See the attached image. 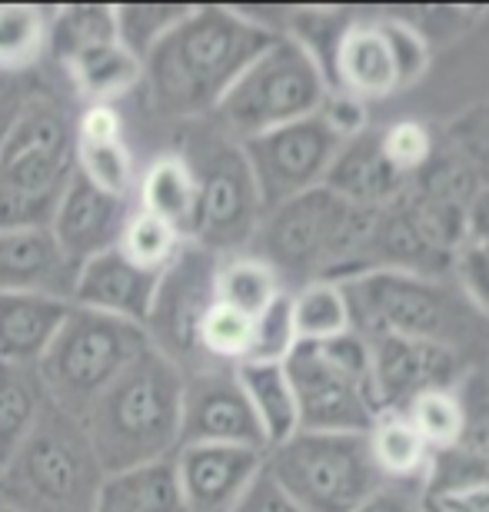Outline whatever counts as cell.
<instances>
[{"instance_id": "obj_29", "label": "cell", "mask_w": 489, "mask_h": 512, "mask_svg": "<svg viewBox=\"0 0 489 512\" xmlns=\"http://www.w3.org/2000/svg\"><path fill=\"white\" fill-rule=\"evenodd\" d=\"M370 456L386 483H423L430 466V446L403 413H380L366 433Z\"/></svg>"}, {"instance_id": "obj_33", "label": "cell", "mask_w": 489, "mask_h": 512, "mask_svg": "<svg viewBox=\"0 0 489 512\" xmlns=\"http://www.w3.org/2000/svg\"><path fill=\"white\" fill-rule=\"evenodd\" d=\"M50 7L0 4V77L14 80L47 57Z\"/></svg>"}, {"instance_id": "obj_7", "label": "cell", "mask_w": 489, "mask_h": 512, "mask_svg": "<svg viewBox=\"0 0 489 512\" xmlns=\"http://www.w3.org/2000/svg\"><path fill=\"white\" fill-rule=\"evenodd\" d=\"M326 94L330 84L317 60L297 40L277 34L233 80V87L207 120L230 140L243 143L320 114Z\"/></svg>"}, {"instance_id": "obj_13", "label": "cell", "mask_w": 489, "mask_h": 512, "mask_svg": "<svg viewBox=\"0 0 489 512\" xmlns=\"http://www.w3.org/2000/svg\"><path fill=\"white\" fill-rule=\"evenodd\" d=\"M220 256L197 247V243H183L180 256L173 266L160 276L157 300L147 320V336L160 353H167L173 363L183 366V356L193 353V333L203 313L217 303L213 296V276H217Z\"/></svg>"}, {"instance_id": "obj_42", "label": "cell", "mask_w": 489, "mask_h": 512, "mask_svg": "<svg viewBox=\"0 0 489 512\" xmlns=\"http://www.w3.org/2000/svg\"><path fill=\"white\" fill-rule=\"evenodd\" d=\"M450 147L466 160V167L473 170L476 183L489 187V110L466 117L463 124L453 130Z\"/></svg>"}, {"instance_id": "obj_17", "label": "cell", "mask_w": 489, "mask_h": 512, "mask_svg": "<svg viewBox=\"0 0 489 512\" xmlns=\"http://www.w3.org/2000/svg\"><path fill=\"white\" fill-rule=\"evenodd\" d=\"M157 286V273L140 270L114 247L77 266L74 286H70V306L147 330L150 310H154L157 300Z\"/></svg>"}, {"instance_id": "obj_11", "label": "cell", "mask_w": 489, "mask_h": 512, "mask_svg": "<svg viewBox=\"0 0 489 512\" xmlns=\"http://www.w3.org/2000/svg\"><path fill=\"white\" fill-rule=\"evenodd\" d=\"M180 157L190 163L200 190L197 230L190 243L210 250L220 260L247 253L263 207L240 143L203 120V127L197 124L187 133V150Z\"/></svg>"}, {"instance_id": "obj_22", "label": "cell", "mask_w": 489, "mask_h": 512, "mask_svg": "<svg viewBox=\"0 0 489 512\" xmlns=\"http://www.w3.org/2000/svg\"><path fill=\"white\" fill-rule=\"evenodd\" d=\"M74 273L50 230H0V293H47L70 303Z\"/></svg>"}, {"instance_id": "obj_2", "label": "cell", "mask_w": 489, "mask_h": 512, "mask_svg": "<svg viewBox=\"0 0 489 512\" xmlns=\"http://www.w3.org/2000/svg\"><path fill=\"white\" fill-rule=\"evenodd\" d=\"M373 220L376 210L317 187L263 213L247 253L267 263L287 293L313 280H350L366 270Z\"/></svg>"}, {"instance_id": "obj_43", "label": "cell", "mask_w": 489, "mask_h": 512, "mask_svg": "<svg viewBox=\"0 0 489 512\" xmlns=\"http://www.w3.org/2000/svg\"><path fill=\"white\" fill-rule=\"evenodd\" d=\"M320 117L330 124L336 133H340L343 140L356 137V133H363L366 127V104H360L356 97L350 94H340V90H330L320 107Z\"/></svg>"}, {"instance_id": "obj_26", "label": "cell", "mask_w": 489, "mask_h": 512, "mask_svg": "<svg viewBox=\"0 0 489 512\" xmlns=\"http://www.w3.org/2000/svg\"><path fill=\"white\" fill-rule=\"evenodd\" d=\"M94 512H187L173 456L107 473Z\"/></svg>"}, {"instance_id": "obj_41", "label": "cell", "mask_w": 489, "mask_h": 512, "mask_svg": "<svg viewBox=\"0 0 489 512\" xmlns=\"http://www.w3.org/2000/svg\"><path fill=\"white\" fill-rule=\"evenodd\" d=\"M453 283L476 313L489 320V247H476V243H463L450 260Z\"/></svg>"}, {"instance_id": "obj_10", "label": "cell", "mask_w": 489, "mask_h": 512, "mask_svg": "<svg viewBox=\"0 0 489 512\" xmlns=\"http://www.w3.org/2000/svg\"><path fill=\"white\" fill-rule=\"evenodd\" d=\"M263 469L303 512H353L386 483L366 433H297L267 449Z\"/></svg>"}, {"instance_id": "obj_19", "label": "cell", "mask_w": 489, "mask_h": 512, "mask_svg": "<svg viewBox=\"0 0 489 512\" xmlns=\"http://www.w3.org/2000/svg\"><path fill=\"white\" fill-rule=\"evenodd\" d=\"M74 173L107 197L134 203L137 160L114 107H84L74 124Z\"/></svg>"}, {"instance_id": "obj_12", "label": "cell", "mask_w": 489, "mask_h": 512, "mask_svg": "<svg viewBox=\"0 0 489 512\" xmlns=\"http://www.w3.org/2000/svg\"><path fill=\"white\" fill-rule=\"evenodd\" d=\"M343 137L320 114L240 143L263 213L323 187Z\"/></svg>"}, {"instance_id": "obj_20", "label": "cell", "mask_w": 489, "mask_h": 512, "mask_svg": "<svg viewBox=\"0 0 489 512\" xmlns=\"http://www.w3.org/2000/svg\"><path fill=\"white\" fill-rule=\"evenodd\" d=\"M330 90L356 97L370 107L373 100H386L400 94L396 84V67L386 47L380 17L376 14H353L340 34V44L333 50L330 64Z\"/></svg>"}, {"instance_id": "obj_32", "label": "cell", "mask_w": 489, "mask_h": 512, "mask_svg": "<svg viewBox=\"0 0 489 512\" xmlns=\"http://www.w3.org/2000/svg\"><path fill=\"white\" fill-rule=\"evenodd\" d=\"M293 326L300 343H330L353 330L350 300L340 280H313L290 293Z\"/></svg>"}, {"instance_id": "obj_18", "label": "cell", "mask_w": 489, "mask_h": 512, "mask_svg": "<svg viewBox=\"0 0 489 512\" xmlns=\"http://www.w3.org/2000/svg\"><path fill=\"white\" fill-rule=\"evenodd\" d=\"M130 213H134V203L130 200L107 197V193L94 190L87 180H80L74 173L47 230L60 247V253L67 256V263L77 270L90 256L117 247Z\"/></svg>"}, {"instance_id": "obj_36", "label": "cell", "mask_w": 489, "mask_h": 512, "mask_svg": "<svg viewBox=\"0 0 489 512\" xmlns=\"http://www.w3.org/2000/svg\"><path fill=\"white\" fill-rule=\"evenodd\" d=\"M183 243L187 240H183L177 230H170L167 223L147 217V213H140L134 207V213H130L124 223V233H120V240H117V250L134 266H140V270L163 276L180 256Z\"/></svg>"}, {"instance_id": "obj_4", "label": "cell", "mask_w": 489, "mask_h": 512, "mask_svg": "<svg viewBox=\"0 0 489 512\" xmlns=\"http://www.w3.org/2000/svg\"><path fill=\"white\" fill-rule=\"evenodd\" d=\"M340 286L350 300L353 330L360 336H400L466 356L489 333V320L443 276L366 270L340 280Z\"/></svg>"}, {"instance_id": "obj_45", "label": "cell", "mask_w": 489, "mask_h": 512, "mask_svg": "<svg viewBox=\"0 0 489 512\" xmlns=\"http://www.w3.org/2000/svg\"><path fill=\"white\" fill-rule=\"evenodd\" d=\"M233 512H303L283 489L267 476V469H260V476L253 479V486L243 493V499Z\"/></svg>"}, {"instance_id": "obj_28", "label": "cell", "mask_w": 489, "mask_h": 512, "mask_svg": "<svg viewBox=\"0 0 489 512\" xmlns=\"http://www.w3.org/2000/svg\"><path fill=\"white\" fill-rule=\"evenodd\" d=\"M47 403L50 399L37 366L0 363V466L30 436Z\"/></svg>"}, {"instance_id": "obj_38", "label": "cell", "mask_w": 489, "mask_h": 512, "mask_svg": "<svg viewBox=\"0 0 489 512\" xmlns=\"http://www.w3.org/2000/svg\"><path fill=\"white\" fill-rule=\"evenodd\" d=\"M297 326H293L290 293H280L260 316H253L250 353L243 363H287L297 350Z\"/></svg>"}, {"instance_id": "obj_44", "label": "cell", "mask_w": 489, "mask_h": 512, "mask_svg": "<svg viewBox=\"0 0 489 512\" xmlns=\"http://www.w3.org/2000/svg\"><path fill=\"white\" fill-rule=\"evenodd\" d=\"M353 512H423V483H383Z\"/></svg>"}, {"instance_id": "obj_46", "label": "cell", "mask_w": 489, "mask_h": 512, "mask_svg": "<svg viewBox=\"0 0 489 512\" xmlns=\"http://www.w3.org/2000/svg\"><path fill=\"white\" fill-rule=\"evenodd\" d=\"M423 512H489V479L453 493L423 496Z\"/></svg>"}, {"instance_id": "obj_30", "label": "cell", "mask_w": 489, "mask_h": 512, "mask_svg": "<svg viewBox=\"0 0 489 512\" xmlns=\"http://www.w3.org/2000/svg\"><path fill=\"white\" fill-rule=\"evenodd\" d=\"M280 293H287L280 276L263 260H257V256L237 253V256H223L217 263V276H213V296H217V303L250 316V320L267 310Z\"/></svg>"}, {"instance_id": "obj_48", "label": "cell", "mask_w": 489, "mask_h": 512, "mask_svg": "<svg viewBox=\"0 0 489 512\" xmlns=\"http://www.w3.org/2000/svg\"><path fill=\"white\" fill-rule=\"evenodd\" d=\"M20 104H24V94H14V90L7 87V77H0V140H4V133L20 110Z\"/></svg>"}, {"instance_id": "obj_8", "label": "cell", "mask_w": 489, "mask_h": 512, "mask_svg": "<svg viewBox=\"0 0 489 512\" xmlns=\"http://www.w3.org/2000/svg\"><path fill=\"white\" fill-rule=\"evenodd\" d=\"M283 370L297 396L300 433H370L380 406L366 336L350 330L330 343H297Z\"/></svg>"}, {"instance_id": "obj_5", "label": "cell", "mask_w": 489, "mask_h": 512, "mask_svg": "<svg viewBox=\"0 0 489 512\" xmlns=\"http://www.w3.org/2000/svg\"><path fill=\"white\" fill-rule=\"evenodd\" d=\"M77 117L54 97H24L0 140V230H47L74 177Z\"/></svg>"}, {"instance_id": "obj_21", "label": "cell", "mask_w": 489, "mask_h": 512, "mask_svg": "<svg viewBox=\"0 0 489 512\" xmlns=\"http://www.w3.org/2000/svg\"><path fill=\"white\" fill-rule=\"evenodd\" d=\"M323 187L360 210H383L403 197L410 180L386 160L380 130L366 127L363 133L340 143Z\"/></svg>"}, {"instance_id": "obj_49", "label": "cell", "mask_w": 489, "mask_h": 512, "mask_svg": "<svg viewBox=\"0 0 489 512\" xmlns=\"http://www.w3.org/2000/svg\"><path fill=\"white\" fill-rule=\"evenodd\" d=\"M0 512H14V509H10V506H4V503H0Z\"/></svg>"}, {"instance_id": "obj_34", "label": "cell", "mask_w": 489, "mask_h": 512, "mask_svg": "<svg viewBox=\"0 0 489 512\" xmlns=\"http://www.w3.org/2000/svg\"><path fill=\"white\" fill-rule=\"evenodd\" d=\"M253 320L223 303H213L193 333L197 366H240L250 353ZM193 366V370H197Z\"/></svg>"}, {"instance_id": "obj_27", "label": "cell", "mask_w": 489, "mask_h": 512, "mask_svg": "<svg viewBox=\"0 0 489 512\" xmlns=\"http://www.w3.org/2000/svg\"><path fill=\"white\" fill-rule=\"evenodd\" d=\"M60 70L87 107H114L144 84V64L120 40L87 50Z\"/></svg>"}, {"instance_id": "obj_31", "label": "cell", "mask_w": 489, "mask_h": 512, "mask_svg": "<svg viewBox=\"0 0 489 512\" xmlns=\"http://www.w3.org/2000/svg\"><path fill=\"white\" fill-rule=\"evenodd\" d=\"M117 40V24H114V7H54L50 10V24H47V54L57 60L60 67H67L70 60H77L80 54Z\"/></svg>"}, {"instance_id": "obj_37", "label": "cell", "mask_w": 489, "mask_h": 512, "mask_svg": "<svg viewBox=\"0 0 489 512\" xmlns=\"http://www.w3.org/2000/svg\"><path fill=\"white\" fill-rule=\"evenodd\" d=\"M190 7H177V4H124V7H114V24H117V40L124 44L130 54H134L140 64L150 57L163 37L170 34L173 27L187 17Z\"/></svg>"}, {"instance_id": "obj_47", "label": "cell", "mask_w": 489, "mask_h": 512, "mask_svg": "<svg viewBox=\"0 0 489 512\" xmlns=\"http://www.w3.org/2000/svg\"><path fill=\"white\" fill-rule=\"evenodd\" d=\"M463 230H466V243L489 247V187H483V183H476V190L466 200Z\"/></svg>"}, {"instance_id": "obj_25", "label": "cell", "mask_w": 489, "mask_h": 512, "mask_svg": "<svg viewBox=\"0 0 489 512\" xmlns=\"http://www.w3.org/2000/svg\"><path fill=\"white\" fill-rule=\"evenodd\" d=\"M233 376L247 396L253 419H257L263 446L273 449L300 433L297 396H293L283 363H240L233 366Z\"/></svg>"}, {"instance_id": "obj_39", "label": "cell", "mask_w": 489, "mask_h": 512, "mask_svg": "<svg viewBox=\"0 0 489 512\" xmlns=\"http://www.w3.org/2000/svg\"><path fill=\"white\" fill-rule=\"evenodd\" d=\"M376 17H380L386 47H390L393 67H396V84H400V90L416 87L426 77V70H430V60H433L430 44L396 14H376Z\"/></svg>"}, {"instance_id": "obj_3", "label": "cell", "mask_w": 489, "mask_h": 512, "mask_svg": "<svg viewBox=\"0 0 489 512\" xmlns=\"http://www.w3.org/2000/svg\"><path fill=\"white\" fill-rule=\"evenodd\" d=\"M80 423L104 473L170 459L180 449L183 366L150 343Z\"/></svg>"}, {"instance_id": "obj_6", "label": "cell", "mask_w": 489, "mask_h": 512, "mask_svg": "<svg viewBox=\"0 0 489 512\" xmlns=\"http://www.w3.org/2000/svg\"><path fill=\"white\" fill-rule=\"evenodd\" d=\"M104 466L77 416L54 403L0 466V503L14 512H94Z\"/></svg>"}, {"instance_id": "obj_23", "label": "cell", "mask_w": 489, "mask_h": 512, "mask_svg": "<svg viewBox=\"0 0 489 512\" xmlns=\"http://www.w3.org/2000/svg\"><path fill=\"white\" fill-rule=\"evenodd\" d=\"M70 303L47 293H0V363L37 366L64 326Z\"/></svg>"}, {"instance_id": "obj_14", "label": "cell", "mask_w": 489, "mask_h": 512, "mask_svg": "<svg viewBox=\"0 0 489 512\" xmlns=\"http://www.w3.org/2000/svg\"><path fill=\"white\" fill-rule=\"evenodd\" d=\"M247 446L263 449L260 426L253 419L247 396L233 376V366H197L183 370V426L180 446Z\"/></svg>"}, {"instance_id": "obj_15", "label": "cell", "mask_w": 489, "mask_h": 512, "mask_svg": "<svg viewBox=\"0 0 489 512\" xmlns=\"http://www.w3.org/2000/svg\"><path fill=\"white\" fill-rule=\"evenodd\" d=\"M370 346V383L380 413H403L420 393L456 389L466 360L446 346L400 340V336H366Z\"/></svg>"}, {"instance_id": "obj_40", "label": "cell", "mask_w": 489, "mask_h": 512, "mask_svg": "<svg viewBox=\"0 0 489 512\" xmlns=\"http://www.w3.org/2000/svg\"><path fill=\"white\" fill-rule=\"evenodd\" d=\"M383 137V153L406 180L413 183V177H420V170L433 160L436 140L426 124L420 120H396L386 130H380Z\"/></svg>"}, {"instance_id": "obj_1", "label": "cell", "mask_w": 489, "mask_h": 512, "mask_svg": "<svg viewBox=\"0 0 489 512\" xmlns=\"http://www.w3.org/2000/svg\"><path fill=\"white\" fill-rule=\"evenodd\" d=\"M273 37L270 24L250 10L190 7L150 50L140 87H147L157 117L200 124Z\"/></svg>"}, {"instance_id": "obj_9", "label": "cell", "mask_w": 489, "mask_h": 512, "mask_svg": "<svg viewBox=\"0 0 489 512\" xmlns=\"http://www.w3.org/2000/svg\"><path fill=\"white\" fill-rule=\"evenodd\" d=\"M150 346L144 326L120 323L110 316L70 306L64 326L37 363L47 399L64 413H84L107 393L110 383Z\"/></svg>"}, {"instance_id": "obj_35", "label": "cell", "mask_w": 489, "mask_h": 512, "mask_svg": "<svg viewBox=\"0 0 489 512\" xmlns=\"http://www.w3.org/2000/svg\"><path fill=\"white\" fill-rule=\"evenodd\" d=\"M403 416L410 419L420 439L430 446V453H440V449L463 443L466 409H463V396L456 393V389H430V393H420L403 409Z\"/></svg>"}, {"instance_id": "obj_16", "label": "cell", "mask_w": 489, "mask_h": 512, "mask_svg": "<svg viewBox=\"0 0 489 512\" xmlns=\"http://www.w3.org/2000/svg\"><path fill=\"white\" fill-rule=\"evenodd\" d=\"M263 449L187 443L173 453L180 496L187 512H233L260 476Z\"/></svg>"}, {"instance_id": "obj_24", "label": "cell", "mask_w": 489, "mask_h": 512, "mask_svg": "<svg viewBox=\"0 0 489 512\" xmlns=\"http://www.w3.org/2000/svg\"><path fill=\"white\" fill-rule=\"evenodd\" d=\"M134 207L147 217L167 223L183 240H193L200 210V190L190 163L180 153H160L137 173Z\"/></svg>"}]
</instances>
